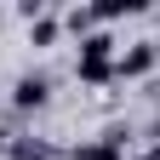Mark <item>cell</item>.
<instances>
[{"label": "cell", "instance_id": "cell-2", "mask_svg": "<svg viewBox=\"0 0 160 160\" xmlns=\"http://www.w3.org/2000/svg\"><path fill=\"white\" fill-rule=\"evenodd\" d=\"M154 57H160L154 40H137L132 52H120V57H114V80H137V74H149V69H154Z\"/></svg>", "mask_w": 160, "mask_h": 160}, {"label": "cell", "instance_id": "cell-5", "mask_svg": "<svg viewBox=\"0 0 160 160\" xmlns=\"http://www.w3.org/2000/svg\"><path fill=\"white\" fill-rule=\"evenodd\" d=\"M6 160H52V143H46V137H12Z\"/></svg>", "mask_w": 160, "mask_h": 160}, {"label": "cell", "instance_id": "cell-9", "mask_svg": "<svg viewBox=\"0 0 160 160\" xmlns=\"http://www.w3.org/2000/svg\"><path fill=\"white\" fill-rule=\"evenodd\" d=\"M137 160H160V143H154V149H149V154H137Z\"/></svg>", "mask_w": 160, "mask_h": 160}, {"label": "cell", "instance_id": "cell-7", "mask_svg": "<svg viewBox=\"0 0 160 160\" xmlns=\"http://www.w3.org/2000/svg\"><path fill=\"white\" fill-rule=\"evenodd\" d=\"M63 23H69V29L80 34V40H86V34H97V17H92V6H74V12L63 17Z\"/></svg>", "mask_w": 160, "mask_h": 160}, {"label": "cell", "instance_id": "cell-1", "mask_svg": "<svg viewBox=\"0 0 160 160\" xmlns=\"http://www.w3.org/2000/svg\"><path fill=\"white\" fill-rule=\"evenodd\" d=\"M74 74L86 80V86H103V80H114V34H86L80 40V63H74Z\"/></svg>", "mask_w": 160, "mask_h": 160}, {"label": "cell", "instance_id": "cell-6", "mask_svg": "<svg viewBox=\"0 0 160 160\" xmlns=\"http://www.w3.org/2000/svg\"><path fill=\"white\" fill-rule=\"evenodd\" d=\"M137 12H143V0H97V6H92V17H97V23H114V17H137Z\"/></svg>", "mask_w": 160, "mask_h": 160}, {"label": "cell", "instance_id": "cell-4", "mask_svg": "<svg viewBox=\"0 0 160 160\" xmlns=\"http://www.w3.org/2000/svg\"><path fill=\"white\" fill-rule=\"evenodd\" d=\"M46 92H52V80H46V74H23V80L12 86V103L29 114V109H40V103H46Z\"/></svg>", "mask_w": 160, "mask_h": 160}, {"label": "cell", "instance_id": "cell-8", "mask_svg": "<svg viewBox=\"0 0 160 160\" xmlns=\"http://www.w3.org/2000/svg\"><path fill=\"white\" fill-rule=\"evenodd\" d=\"M29 34H34V46H52V40H57V17H34Z\"/></svg>", "mask_w": 160, "mask_h": 160}, {"label": "cell", "instance_id": "cell-3", "mask_svg": "<svg viewBox=\"0 0 160 160\" xmlns=\"http://www.w3.org/2000/svg\"><path fill=\"white\" fill-rule=\"evenodd\" d=\"M74 160H126V132H103V137H92V143H80Z\"/></svg>", "mask_w": 160, "mask_h": 160}]
</instances>
